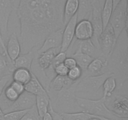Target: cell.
Instances as JSON below:
<instances>
[{
	"instance_id": "obj_40",
	"label": "cell",
	"mask_w": 128,
	"mask_h": 120,
	"mask_svg": "<svg viewBox=\"0 0 128 120\" xmlns=\"http://www.w3.org/2000/svg\"><path fill=\"white\" fill-rule=\"evenodd\" d=\"M42 120H52V117H51V114H50V112H48L42 118Z\"/></svg>"
},
{
	"instance_id": "obj_21",
	"label": "cell",
	"mask_w": 128,
	"mask_h": 120,
	"mask_svg": "<svg viewBox=\"0 0 128 120\" xmlns=\"http://www.w3.org/2000/svg\"><path fill=\"white\" fill-rule=\"evenodd\" d=\"M92 11L91 0H79V8L77 12L78 21L82 20L91 21Z\"/></svg>"
},
{
	"instance_id": "obj_13",
	"label": "cell",
	"mask_w": 128,
	"mask_h": 120,
	"mask_svg": "<svg viewBox=\"0 0 128 120\" xmlns=\"http://www.w3.org/2000/svg\"><path fill=\"white\" fill-rule=\"evenodd\" d=\"M93 34V28L90 20H82L78 21L74 32L76 40L81 41L91 40Z\"/></svg>"
},
{
	"instance_id": "obj_7",
	"label": "cell",
	"mask_w": 128,
	"mask_h": 120,
	"mask_svg": "<svg viewBox=\"0 0 128 120\" xmlns=\"http://www.w3.org/2000/svg\"><path fill=\"white\" fill-rule=\"evenodd\" d=\"M104 1L102 0H91L92 11L91 22L93 28V36L91 39L92 43L96 48L100 50L98 39L100 34L103 31L101 11L103 6Z\"/></svg>"
},
{
	"instance_id": "obj_43",
	"label": "cell",
	"mask_w": 128,
	"mask_h": 120,
	"mask_svg": "<svg viewBox=\"0 0 128 120\" xmlns=\"http://www.w3.org/2000/svg\"><path fill=\"white\" fill-rule=\"evenodd\" d=\"M0 47H1V46H0ZM1 50H2V49H1ZM2 52H3V51H2Z\"/></svg>"
},
{
	"instance_id": "obj_16",
	"label": "cell",
	"mask_w": 128,
	"mask_h": 120,
	"mask_svg": "<svg viewBox=\"0 0 128 120\" xmlns=\"http://www.w3.org/2000/svg\"><path fill=\"white\" fill-rule=\"evenodd\" d=\"M60 52V48H53L44 51L37 55V63L41 70H45L48 68L52 64L54 58Z\"/></svg>"
},
{
	"instance_id": "obj_29",
	"label": "cell",
	"mask_w": 128,
	"mask_h": 120,
	"mask_svg": "<svg viewBox=\"0 0 128 120\" xmlns=\"http://www.w3.org/2000/svg\"><path fill=\"white\" fill-rule=\"evenodd\" d=\"M28 110L14 111L4 114L2 120H21Z\"/></svg>"
},
{
	"instance_id": "obj_42",
	"label": "cell",
	"mask_w": 128,
	"mask_h": 120,
	"mask_svg": "<svg viewBox=\"0 0 128 120\" xmlns=\"http://www.w3.org/2000/svg\"><path fill=\"white\" fill-rule=\"evenodd\" d=\"M3 115H4L3 112H2V110H1V107H0V120H2V117H3Z\"/></svg>"
},
{
	"instance_id": "obj_33",
	"label": "cell",
	"mask_w": 128,
	"mask_h": 120,
	"mask_svg": "<svg viewBox=\"0 0 128 120\" xmlns=\"http://www.w3.org/2000/svg\"><path fill=\"white\" fill-rule=\"evenodd\" d=\"M67 58V54H66V52H59L55 56V57L54 58L53 61H52V64H51V66L50 67H51L52 69H54V68L56 67L57 65L63 63L64 60H66V58Z\"/></svg>"
},
{
	"instance_id": "obj_37",
	"label": "cell",
	"mask_w": 128,
	"mask_h": 120,
	"mask_svg": "<svg viewBox=\"0 0 128 120\" xmlns=\"http://www.w3.org/2000/svg\"><path fill=\"white\" fill-rule=\"evenodd\" d=\"M48 112L51 114L52 120H64L61 114L57 112L56 110H54L53 106H52L51 103H50V106H49Z\"/></svg>"
},
{
	"instance_id": "obj_2",
	"label": "cell",
	"mask_w": 128,
	"mask_h": 120,
	"mask_svg": "<svg viewBox=\"0 0 128 120\" xmlns=\"http://www.w3.org/2000/svg\"><path fill=\"white\" fill-rule=\"evenodd\" d=\"M127 38L116 43L113 52L108 60V68L114 74L116 82L121 87L128 79V47Z\"/></svg>"
},
{
	"instance_id": "obj_14",
	"label": "cell",
	"mask_w": 128,
	"mask_h": 120,
	"mask_svg": "<svg viewBox=\"0 0 128 120\" xmlns=\"http://www.w3.org/2000/svg\"><path fill=\"white\" fill-rule=\"evenodd\" d=\"M6 50L8 56L12 62L21 54V45L17 33L14 31L9 35L6 42Z\"/></svg>"
},
{
	"instance_id": "obj_36",
	"label": "cell",
	"mask_w": 128,
	"mask_h": 120,
	"mask_svg": "<svg viewBox=\"0 0 128 120\" xmlns=\"http://www.w3.org/2000/svg\"><path fill=\"white\" fill-rule=\"evenodd\" d=\"M10 86L14 90L16 91L19 94H22L24 91H25L24 90V85L23 84L21 83V82H17V81H15L12 80L11 81L10 84Z\"/></svg>"
},
{
	"instance_id": "obj_18",
	"label": "cell",
	"mask_w": 128,
	"mask_h": 120,
	"mask_svg": "<svg viewBox=\"0 0 128 120\" xmlns=\"http://www.w3.org/2000/svg\"><path fill=\"white\" fill-rule=\"evenodd\" d=\"M35 56H36L35 49H32V50L25 54H20L13 62L15 69L25 68L31 70Z\"/></svg>"
},
{
	"instance_id": "obj_10",
	"label": "cell",
	"mask_w": 128,
	"mask_h": 120,
	"mask_svg": "<svg viewBox=\"0 0 128 120\" xmlns=\"http://www.w3.org/2000/svg\"><path fill=\"white\" fill-rule=\"evenodd\" d=\"M36 104V96L31 93L24 91L19 96L18 98L12 102L10 107L5 111L6 112L14 111L29 110L32 108Z\"/></svg>"
},
{
	"instance_id": "obj_3",
	"label": "cell",
	"mask_w": 128,
	"mask_h": 120,
	"mask_svg": "<svg viewBox=\"0 0 128 120\" xmlns=\"http://www.w3.org/2000/svg\"><path fill=\"white\" fill-rule=\"evenodd\" d=\"M106 99L101 97L99 100H90L84 98L75 96L76 105L82 110L94 116L113 120H128V119L120 118L112 113L106 104Z\"/></svg>"
},
{
	"instance_id": "obj_19",
	"label": "cell",
	"mask_w": 128,
	"mask_h": 120,
	"mask_svg": "<svg viewBox=\"0 0 128 120\" xmlns=\"http://www.w3.org/2000/svg\"><path fill=\"white\" fill-rule=\"evenodd\" d=\"M24 90L26 92L35 95V96L48 94V91L45 90L38 78L32 71H31V80L28 82L24 84Z\"/></svg>"
},
{
	"instance_id": "obj_38",
	"label": "cell",
	"mask_w": 128,
	"mask_h": 120,
	"mask_svg": "<svg viewBox=\"0 0 128 120\" xmlns=\"http://www.w3.org/2000/svg\"><path fill=\"white\" fill-rule=\"evenodd\" d=\"M64 64L69 69L75 67V66H77V63H76V61L72 57H67L66 58V60L64 61Z\"/></svg>"
},
{
	"instance_id": "obj_22",
	"label": "cell",
	"mask_w": 128,
	"mask_h": 120,
	"mask_svg": "<svg viewBox=\"0 0 128 120\" xmlns=\"http://www.w3.org/2000/svg\"><path fill=\"white\" fill-rule=\"evenodd\" d=\"M79 8V0H66L63 8V21L65 25L77 14Z\"/></svg>"
},
{
	"instance_id": "obj_31",
	"label": "cell",
	"mask_w": 128,
	"mask_h": 120,
	"mask_svg": "<svg viewBox=\"0 0 128 120\" xmlns=\"http://www.w3.org/2000/svg\"><path fill=\"white\" fill-rule=\"evenodd\" d=\"M82 74H83V72L82 70L78 66H76L69 70L67 76L71 81L76 82L78 80H79L82 77Z\"/></svg>"
},
{
	"instance_id": "obj_11",
	"label": "cell",
	"mask_w": 128,
	"mask_h": 120,
	"mask_svg": "<svg viewBox=\"0 0 128 120\" xmlns=\"http://www.w3.org/2000/svg\"><path fill=\"white\" fill-rule=\"evenodd\" d=\"M78 22L77 14L74 15L64 26L62 31V42L60 51L66 52L74 39L75 28Z\"/></svg>"
},
{
	"instance_id": "obj_17",
	"label": "cell",
	"mask_w": 128,
	"mask_h": 120,
	"mask_svg": "<svg viewBox=\"0 0 128 120\" xmlns=\"http://www.w3.org/2000/svg\"><path fill=\"white\" fill-rule=\"evenodd\" d=\"M74 82V81L70 80L67 76H56L50 81L48 92L51 91H54V92H60L64 89L70 88Z\"/></svg>"
},
{
	"instance_id": "obj_5",
	"label": "cell",
	"mask_w": 128,
	"mask_h": 120,
	"mask_svg": "<svg viewBox=\"0 0 128 120\" xmlns=\"http://www.w3.org/2000/svg\"><path fill=\"white\" fill-rule=\"evenodd\" d=\"M128 0H121L111 14L109 24L113 29L116 40H118L120 36L128 27Z\"/></svg>"
},
{
	"instance_id": "obj_20",
	"label": "cell",
	"mask_w": 128,
	"mask_h": 120,
	"mask_svg": "<svg viewBox=\"0 0 128 120\" xmlns=\"http://www.w3.org/2000/svg\"><path fill=\"white\" fill-rule=\"evenodd\" d=\"M78 45L81 52L91 56L92 58L103 56L101 50L94 46L91 40L82 41L78 40Z\"/></svg>"
},
{
	"instance_id": "obj_41",
	"label": "cell",
	"mask_w": 128,
	"mask_h": 120,
	"mask_svg": "<svg viewBox=\"0 0 128 120\" xmlns=\"http://www.w3.org/2000/svg\"><path fill=\"white\" fill-rule=\"evenodd\" d=\"M121 1V0H112V10H113V11L114 10V9L117 7V6L119 4V3H120Z\"/></svg>"
},
{
	"instance_id": "obj_6",
	"label": "cell",
	"mask_w": 128,
	"mask_h": 120,
	"mask_svg": "<svg viewBox=\"0 0 128 120\" xmlns=\"http://www.w3.org/2000/svg\"><path fill=\"white\" fill-rule=\"evenodd\" d=\"M19 0H0V31L6 45L9 37V20Z\"/></svg>"
},
{
	"instance_id": "obj_34",
	"label": "cell",
	"mask_w": 128,
	"mask_h": 120,
	"mask_svg": "<svg viewBox=\"0 0 128 120\" xmlns=\"http://www.w3.org/2000/svg\"><path fill=\"white\" fill-rule=\"evenodd\" d=\"M54 71L56 76H66L68 73L69 69L64 64V63H61L57 65L54 69Z\"/></svg>"
},
{
	"instance_id": "obj_25",
	"label": "cell",
	"mask_w": 128,
	"mask_h": 120,
	"mask_svg": "<svg viewBox=\"0 0 128 120\" xmlns=\"http://www.w3.org/2000/svg\"><path fill=\"white\" fill-rule=\"evenodd\" d=\"M31 78V71L25 68H16L12 73L13 81L21 82L24 85L30 81Z\"/></svg>"
},
{
	"instance_id": "obj_15",
	"label": "cell",
	"mask_w": 128,
	"mask_h": 120,
	"mask_svg": "<svg viewBox=\"0 0 128 120\" xmlns=\"http://www.w3.org/2000/svg\"><path fill=\"white\" fill-rule=\"evenodd\" d=\"M108 65V60L103 56L96 58L92 60L88 67L87 70L83 74L88 75H99L106 72Z\"/></svg>"
},
{
	"instance_id": "obj_23",
	"label": "cell",
	"mask_w": 128,
	"mask_h": 120,
	"mask_svg": "<svg viewBox=\"0 0 128 120\" xmlns=\"http://www.w3.org/2000/svg\"><path fill=\"white\" fill-rule=\"evenodd\" d=\"M50 103H51V100L49 94L36 96L35 106L37 109L38 112L41 118L48 112Z\"/></svg>"
},
{
	"instance_id": "obj_39",
	"label": "cell",
	"mask_w": 128,
	"mask_h": 120,
	"mask_svg": "<svg viewBox=\"0 0 128 120\" xmlns=\"http://www.w3.org/2000/svg\"><path fill=\"white\" fill-rule=\"evenodd\" d=\"M0 46H1V49H2L4 53L7 54V53H6V45H5V43L4 42L3 40H2V36H1V31H0Z\"/></svg>"
},
{
	"instance_id": "obj_1",
	"label": "cell",
	"mask_w": 128,
	"mask_h": 120,
	"mask_svg": "<svg viewBox=\"0 0 128 120\" xmlns=\"http://www.w3.org/2000/svg\"><path fill=\"white\" fill-rule=\"evenodd\" d=\"M65 1L19 0L16 14L21 54L39 48L50 34L64 28Z\"/></svg>"
},
{
	"instance_id": "obj_35",
	"label": "cell",
	"mask_w": 128,
	"mask_h": 120,
	"mask_svg": "<svg viewBox=\"0 0 128 120\" xmlns=\"http://www.w3.org/2000/svg\"><path fill=\"white\" fill-rule=\"evenodd\" d=\"M12 80V74H7L0 78V96L3 92L4 90L7 86V84Z\"/></svg>"
},
{
	"instance_id": "obj_12",
	"label": "cell",
	"mask_w": 128,
	"mask_h": 120,
	"mask_svg": "<svg viewBox=\"0 0 128 120\" xmlns=\"http://www.w3.org/2000/svg\"><path fill=\"white\" fill-rule=\"evenodd\" d=\"M63 29L57 30L50 34L44 40L41 46L39 48L35 49L36 56L51 49L61 48Z\"/></svg>"
},
{
	"instance_id": "obj_24",
	"label": "cell",
	"mask_w": 128,
	"mask_h": 120,
	"mask_svg": "<svg viewBox=\"0 0 128 120\" xmlns=\"http://www.w3.org/2000/svg\"><path fill=\"white\" fill-rule=\"evenodd\" d=\"M15 70L12 61L7 54L0 51V78L7 74H12Z\"/></svg>"
},
{
	"instance_id": "obj_32",
	"label": "cell",
	"mask_w": 128,
	"mask_h": 120,
	"mask_svg": "<svg viewBox=\"0 0 128 120\" xmlns=\"http://www.w3.org/2000/svg\"><path fill=\"white\" fill-rule=\"evenodd\" d=\"M21 120H42V118L39 115L36 106L34 105L32 108L28 110Z\"/></svg>"
},
{
	"instance_id": "obj_9",
	"label": "cell",
	"mask_w": 128,
	"mask_h": 120,
	"mask_svg": "<svg viewBox=\"0 0 128 120\" xmlns=\"http://www.w3.org/2000/svg\"><path fill=\"white\" fill-rule=\"evenodd\" d=\"M111 100L108 108L117 117L120 118L128 119V99L122 95H115Z\"/></svg>"
},
{
	"instance_id": "obj_26",
	"label": "cell",
	"mask_w": 128,
	"mask_h": 120,
	"mask_svg": "<svg viewBox=\"0 0 128 120\" xmlns=\"http://www.w3.org/2000/svg\"><path fill=\"white\" fill-rule=\"evenodd\" d=\"M102 91H103V95L102 97L106 99L111 97L112 93L117 88V82H116V78L114 76H109L106 79L104 82L102 84Z\"/></svg>"
},
{
	"instance_id": "obj_30",
	"label": "cell",
	"mask_w": 128,
	"mask_h": 120,
	"mask_svg": "<svg viewBox=\"0 0 128 120\" xmlns=\"http://www.w3.org/2000/svg\"><path fill=\"white\" fill-rule=\"evenodd\" d=\"M2 94L6 100H7L11 103L16 101L20 96V94L15 90H14L10 85L5 88Z\"/></svg>"
},
{
	"instance_id": "obj_27",
	"label": "cell",
	"mask_w": 128,
	"mask_h": 120,
	"mask_svg": "<svg viewBox=\"0 0 128 120\" xmlns=\"http://www.w3.org/2000/svg\"><path fill=\"white\" fill-rule=\"evenodd\" d=\"M64 120H89L92 118L100 117L88 113L85 111L75 112H60Z\"/></svg>"
},
{
	"instance_id": "obj_28",
	"label": "cell",
	"mask_w": 128,
	"mask_h": 120,
	"mask_svg": "<svg viewBox=\"0 0 128 120\" xmlns=\"http://www.w3.org/2000/svg\"><path fill=\"white\" fill-rule=\"evenodd\" d=\"M112 11V0H104L101 11L103 30L109 24Z\"/></svg>"
},
{
	"instance_id": "obj_4",
	"label": "cell",
	"mask_w": 128,
	"mask_h": 120,
	"mask_svg": "<svg viewBox=\"0 0 128 120\" xmlns=\"http://www.w3.org/2000/svg\"><path fill=\"white\" fill-rule=\"evenodd\" d=\"M114 75L112 72L106 71L99 75H88L82 74L79 80L72 85L74 92H86L94 94L100 90L106 79Z\"/></svg>"
},
{
	"instance_id": "obj_8",
	"label": "cell",
	"mask_w": 128,
	"mask_h": 120,
	"mask_svg": "<svg viewBox=\"0 0 128 120\" xmlns=\"http://www.w3.org/2000/svg\"><path fill=\"white\" fill-rule=\"evenodd\" d=\"M98 42L102 56L108 60L117 43L113 29L110 24H108L101 32L99 37Z\"/></svg>"
}]
</instances>
